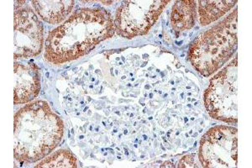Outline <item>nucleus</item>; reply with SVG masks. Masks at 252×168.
<instances>
[{
    "label": "nucleus",
    "mask_w": 252,
    "mask_h": 168,
    "mask_svg": "<svg viewBox=\"0 0 252 168\" xmlns=\"http://www.w3.org/2000/svg\"><path fill=\"white\" fill-rule=\"evenodd\" d=\"M35 168H77V160L74 156L66 150H60L46 157Z\"/></svg>",
    "instance_id": "f8f14e48"
},
{
    "label": "nucleus",
    "mask_w": 252,
    "mask_h": 168,
    "mask_svg": "<svg viewBox=\"0 0 252 168\" xmlns=\"http://www.w3.org/2000/svg\"><path fill=\"white\" fill-rule=\"evenodd\" d=\"M160 168H174V165L171 162H166L163 163V165L160 166Z\"/></svg>",
    "instance_id": "4468645a"
},
{
    "label": "nucleus",
    "mask_w": 252,
    "mask_h": 168,
    "mask_svg": "<svg viewBox=\"0 0 252 168\" xmlns=\"http://www.w3.org/2000/svg\"><path fill=\"white\" fill-rule=\"evenodd\" d=\"M236 0H206L198 1L199 22L202 26L215 22L236 4Z\"/></svg>",
    "instance_id": "9b49d317"
},
{
    "label": "nucleus",
    "mask_w": 252,
    "mask_h": 168,
    "mask_svg": "<svg viewBox=\"0 0 252 168\" xmlns=\"http://www.w3.org/2000/svg\"><path fill=\"white\" fill-rule=\"evenodd\" d=\"M237 9L198 35L189 50V60L197 71L209 77L222 67L236 52Z\"/></svg>",
    "instance_id": "7ed1b4c3"
},
{
    "label": "nucleus",
    "mask_w": 252,
    "mask_h": 168,
    "mask_svg": "<svg viewBox=\"0 0 252 168\" xmlns=\"http://www.w3.org/2000/svg\"><path fill=\"white\" fill-rule=\"evenodd\" d=\"M32 4L42 20H45L47 23L57 25L63 22L66 16L71 14L72 8L74 6V1L37 0L32 1Z\"/></svg>",
    "instance_id": "1a4fd4ad"
},
{
    "label": "nucleus",
    "mask_w": 252,
    "mask_h": 168,
    "mask_svg": "<svg viewBox=\"0 0 252 168\" xmlns=\"http://www.w3.org/2000/svg\"><path fill=\"white\" fill-rule=\"evenodd\" d=\"M63 131V120L45 101L20 108L15 115V159L27 163L43 159L60 144Z\"/></svg>",
    "instance_id": "f03ea898"
},
{
    "label": "nucleus",
    "mask_w": 252,
    "mask_h": 168,
    "mask_svg": "<svg viewBox=\"0 0 252 168\" xmlns=\"http://www.w3.org/2000/svg\"><path fill=\"white\" fill-rule=\"evenodd\" d=\"M197 16L194 0L177 1L172 7L171 24L175 32H181L192 28Z\"/></svg>",
    "instance_id": "9d476101"
},
{
    "label": "nucleus",
    "mask_w": 252,
    "mask_h": 168,
    "mask_svg": "<svg viewBox=\"0 0 252 168\" xmlns=\"http://www.w3.org/2000/svg\"><path fill=\"white\" fill-rule=\"evenodd\" d=\"M238 131L230 126H215L202 137L198 157L203 168H236Z\"/></svg>",
    "instance_id": "423d86ee"
},
{
    "label": "nucleus",
    "mask_w": 252,
    "mask_h": 168,
    "mask_svg": "<svg viewBox=\"0 0 252 168\" xmlns=\"http://www.w3.org/2000/svg\"><path fill=\"white\" fill-rule=\"evenodd\" d=\"M40 89V74L37 66L31 63H15L14 103H29L37 97Z\"/></svg>",
    "instance_id": "6e6552de"
},
{
    "label": "nucleus",
    "mask_w": 252,
    "mask_h": 168,
    "mask_svg": "<svg viewBox=\"0 0 252 168\" xmlns=\"http://www.w3.org/2000/svg\"><path fill=\"white\" fill-rule=\"evenodd\" d=\"M178 168H198L194 163V159L191 155H187L183 157L178 163Z\"/></svg>",
    "instance_id": "ddd939ff"
},
{
    "label": "nucleus",
    "mask_w": 252,
    "mask_h": 168,
    "mask_svg": "<svg viewBox=\"0 0 252 168\" xmlns=\"http://www.w3.org/2000/svg\"><path fill=\"white\" fill-rule=\"evenodd\" d=\"M169 2V0L125 1L115 14V31L128 39L146 34Z\"/></svg>",
    "instance_id": "39448f33"
},
{
    "label": "nucleus",
    "mask_w": 252,
    "mask_h": 168,
    "mask_svg": "<svg viewBox=\"0 0 252 168\" xmlns=\"http://www.w3.org/2000/svg\"><path fill=\"white\" fill-rule=\"evenodd\" d=\"M14 32L15 59L40 54L43 46V26L32 9L15 11Z\"/></svg>",
    "instance_id": "0eeeda50"
},
{
    "label": "nucleus",
    "mask_w": 252,
    "mask_h": 168,
    "mask_svg": "<svg viewBox=\"0 0 252 168\" xmlns=\"http://www.w3.org/2000/svg\"><path fill=\"white\" fill-rule=\"evenodd\" d=\"M115 31L111 14L105 9H80L50 32L45 58L55 65L76 60L112 37Z\"/></svg>",
    "instance_id": "f257e3e1"
},
{
    "label": "nucleus",
    "mask_w": 252,
    "mask_h": 168,
    "mask_svg": "<svg viewBox=\"0 0 252 168\" xmlns=\"http://www.w3.org/2000/svg\"><path fill=\"white\" fill-rule=\"evenodd\" d=\"M238 57L211 78L204 93V103L215 120L234 123L238 120Z\"/></svg>",
    "instance_id": "20e7f679"
}]
</instances>
